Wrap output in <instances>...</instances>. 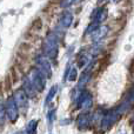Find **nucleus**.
Listing matches in <instances>:
<instances>
[{
  "label": "nucleus",
  "instance_id": "nucleus-14",
  "mask_svg": "<svg viewBox=\"0 0 134 134\" xmlns=\"http://www.w3.org/2000/svg\"><path fill=\"white\" fill-rule=\"evenodd\" d=\"M57 92H58V86H57V85L52 86L51 90H49V92H48V94H47V97H46V100H45V102H46V104L51 102V101H52V99H53V98L55 97Z\"/></svg>",
  "mask_w": 134,
  "mask_h": 134
},
{
  "label": "nucleus",
  "instance_id": "nucleus-4",
  "mask_svg": "<svg viewBox=\"0 0 134 134\" xmlns=\"http://www.w3.org/2000/svg\"><path fill=\"white\" fill-rule=\"evenodd\" d=\"M5 111H6V114H7V118L14 122L16 121L19 116V111H18V105H16L15 100L14 98H8L6 101V105H5Z\"/></svg>",
  "mask_w": 134,
  "mask_h": 134
},
{
  "label": "nucleus",
  "instance_id": "nucleus-20",
  "mask_svg": "<svg viewBox=\"0 0 134 134\" xmlns=\"http://www.w3.org/2000/svg\"><path fill=\"white\" fill-rule=\"evenodd\" d=\"M133 127H134V124H133Z\"/></svg>",
  "mask_w": 134,
  "mask_h": 134
},
{
  "label": "nucleus",
  "instance_id": "nucleus-8",
  "mask_svg": "<svg viewBox=\"0 0 134 134\" xmlns=\"http://www.w3.org/2000/svg\"><path fill=\"white\" fill-rule=\"evenodd\" d=\"M72 21H73V15L69 12H65V13L61 14L60 19H59V26L63 28H68L72 25Z\"/></svg>",
  "mask_w": 134,
  "mask_h": 134
},
{
  "label": "nucleus",
  "instance_id": "nucleus-18",
  "mask_svg": "<svg viewBox=\"0 0 134 134\" xmlns=\"http://www.w3.org/2000/svg\"><path fill=\"white\" fill-rule=\"evenodd\" d=\"M47 118H48L49 122H53V121L55 120V111H54V109L49 111L48 113H47Z\"/></svg>",
  "mask_w": 134,
  "mask_h": 134
},
{
  "label": "nucleus",
  "instance_id": "nucleus-7",
  "mask_svg": "<svg viewBox=\"0 0 134 134\" xmlns=\"http://www.w3.org/2000/svg\"><path fill=\"white\" fill-rule=\"evenodd\" d=\"M13 98L15 100L18 107L25 108L27 106V94L24 92V90H16L13 94Z\"/></svg>",
  "mask_w": 134,
  "mask_h": 134
},
{
  "label": "nucleus",
  "instance_id": "nucleus-19",
  "mask_svg": "<svg viewBox=\"0 0 134 134\" xmlns=\"http://www.w3.org/2000/svg\"><path fill=\"white\" fill-rule=\"evenodd\" d=\"M112 1H114V2H118V1H119V0H112Z\"/></svg>",
  "mask_w": 134,
  "mask_h": 134
},
{
  "label": "nucleus",
  "instance_id": "nucleus-15",
  "mask_svg": "<svg viewBox=\"0 0 134 134\" xmlns=\"http://www.w3.org/2000/svg\"><path fill=\"white\" fill-rule=\"evenodd\" d=\"M90 78H91V72H85V73H83V75L81 76L80 81H79V85H78V87H79V88H82L83 86H85L86 83L88 82V80H90Z\"/></svg>",
  "mask_w": 134,
  "mask_h": 134
},
{
  "label": "nucleus",
  "instance_id": "nucleus-2",
  "mask_svg": "<svg viewBox=\"0 0 134 134\" xmlns=\"http://www.w3.org/2000/svg\"><path fill=\"white\" fill-rule=\"evenodd\" d=\"M44 51L48 58L54 59L58 54V38L54 33H49L45 40Z\"/></svg>",
  "mask_w": 134,
  "mask_h": 134
},
{
  "label": "nucleus",
  "instance_id": "nucleus-13",
  "mask_svg": "<svg viewBox=\"0 0 134 134\" xmlns=\"http://www.w3.org/2000/svg\"><path fill=\"white\" fill-rule=\"evenodd\" d=\"M38 122H39L38 120H31L26 127V134H37Z\"/></svg>",
  "mask_w": 134,
  "mask_h": 134
},
{
  "label": "nucleus",
  "instance_id": "nucleus-10",
  "mask_svg": "<svg viewBox=\"0 0 134 134\" xmlns=\"http://www.w3.org/2000/svg\"><path fill=\"white\" fill-rule=\"evenodd\" d=\"M107 18V9L106 8H97L93 12V19L94 24H100Z\"/></svg>",
  "mask_w": 134,
  "mask_h": 134
},
{
  "label": "nucleus",
  "instance_id": "nucleus-5",
  "mask_svg": "<svg viewBox=\"0 0 134 134\" xmlns=\"http://www.w3.org/2000/svg\"><path fill=\"white\" fill-rule=\"evenodd\" d=\"M37 66H38V69L41 72V74L45 76V78H49V76L52 75L51 64H49V60L45 55L38 57V59H37Z\"/></svg>",
  "mask_w": 134,
  "mask_h": 134
},
{
  "label": "nucleus",
  "instance_id": "nucleus-9",
  "mask_svg": "<svg viewBox=\"0 0 134 134\" xmlns=\"http://www.w3.org/2000/svg\"><path fill=\"white\" fill-rule=\"evenodd\" d=\"M90 124H91V118L87 113L85 114H80L78 116V120H76V125L80 130H86V128L90 127Z\"/></svg>",
  "mask_w": 134,
  "mask_h": 134
},
{
  "label": "nucleus",
  "instance_id": "nucleus-12",
  "mask_svg": "<svg viewBox=\"0 0 134 134\" xmlns=\"http://www.w3.org/2000/svg\"><path fill=\"white\" fill-rule=\"evenodd\" d=\"M23 90H24V92L27 94V97H34L35 93H37V91L34 90V87H33V85L31 83L30 79H28L27 76H26L23 81Z\"/></svg>",
  "mask_w": 134,
  "mask_h": 134
},
{
  "label": "nucleus",
  "instance_id": "nucleus-17",
  "mask_svg": "<svg viewBox=\"0 0 134 134\" xmlns=\"http://www.w3.org/2000/svg\"><path fill=\"white\" fill-rule=\"evenodd\" d=\"M79 1H80V0H61L60 6L63 7V8H66V7L72 6V5L76 4V2H79Z\"/></svg>",
  "mask_w": 134,
  "mask_h": 134
},
{
  "label": "nucleus",
  "instance_id": "nucleus-1",
  "mask_svg": "<svg viewBox=\"0 0 134 134\" xmlns=\"http://www.w3.org/2000/svg\"><path fill=\"white\" fill-rule=\"evenodd\" d=\"M124 112V106H120L118 108H114L108 111L101 119V130L102 131H107L120 119L121 114Z\"/></svg>",
  "mask_w": 134,
  "mask_h": 134
},
{
  "label": "nucleus",
  "instance_id": "nucleus-3",
  "mask_svg": "<svg viewBox=\"0 0 134 134\" xmlns=\"http://www.w3.org/2000/svg\"><path fill=\"white\" fill-rule=\"evenodd\" d=\"M27 78L30 79L31 83L33 85V87H34V90L37 91V92H41V91L45 88V79L46 78L42 75L41 72H40L38 68L32 69V71L30 72Z\"/></svg>",
  "mask_w": 134,
  "mask_h": 134
},
{
  "label": "nucleus",
  "instance_id": "nucleus-16",
  "mask_svg": "<svg viewBox=\"0 0 134 134\" xmlns=\"http://www.w3.org/2000/svg\"><path fill=\"white\" fill-rule=\"evenodd\" d=\"M68 80L69 81H75L76 80V78H78V71H76V68H71L69 69V72H68Z\"/></svg>",
  "mask_w": 134,
  "mask_h": 134
},
{
  "label": "nucleus",
  "instance_id": "nucleus-6",
  "mask_svg": "<svg viewBox=\"0 0 134 134\" xmlns=\"http://www.w3.org/2000/svg\"><path fill=\"white\" fill-rule=\"evenodd\" d=\"M92 102H93V98L88 92H82L78 98V106L80 108L88 109L92 106Z\"/></svg>",
  "mask_w": 134,
  "mask_h": 134
},
{
  "label": "nucleus",
  "instance_id": "nucleus-11",
  "mask_svg": "<svg viewBox=\"0 0 134 134\" xmlns=\"http://www.w3.org/2000/svg\"><path fill=\"white\" fill-rule=\"evenodd\" d=\"M107 32H108V27H107V26H100V27L95 28L92 32V39L95 40V41L101 40L102 38L107 34Z\"/></svg>",
  "mask_w": 134,
  "mask_h": 134
}]
</instances>
